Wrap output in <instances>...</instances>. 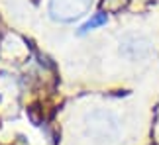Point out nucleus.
<instances>
[{
    "mask_svg": "<svg viewBox=\"0 0 159 145\" xmlns=\"http://www.w3.org/2000/svg\"><path fill=\"white\" fill-rule=\"evenodd\" d=\"M93 0H49V14L57 22H75L89 12Z\"/></svg>",
    "mask_w": 159,
    "mask_h": 145,
    "instance_id": "obj_1",
    "label": "nucleus"
},
{
    "mask_svg": "<svg viewBox=\"0 0 159 145\" xmlns=\"http://www.w3.org/2000/svg\"><path fill=\"white\" fill-rule=\"evenodd\" d=\"M108 22V16L104 14V12H98V14H93V18L90 20H87L81 26V29H79V33H87V32H90V29H94V28H98V26H104V24Z\"/></svg>",
    "mask_w": 159,
    "mask_h": 145,
    "instance_id": "obj_2",
    "label": "nucleus"
}]
</instances>
